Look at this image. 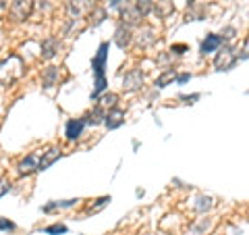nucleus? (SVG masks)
<instances>
[{"mask_svg":"<svg viewBox=\"0 0 249 235\" xmlns=\"http://www.w3.org/2000/svg\"><path fill=\"white\" fill-rule=\"evenodd\" d=\"M106 59H108V44L102 42L100 48L96 52V57L91 59V69L96 73V83H93V92H91V98L96 100L100 94L106 90V77H104V67H106Z\"/></svg>","mask_w":249,"mask_h":235,"instance_id":"f257e3e1","label":"nucleus"},{"mask_svg":"<svg viewBox=\"0 0 249 235\" xmlns=\"http://www.w3.org/2000/svg\"><path fill=\"white\" fill-rule=\"evenodd\" d=\"M23 71H25V65H23L21 57L13 54V57L4 59L2 62H0V83L2 85H13L23 75Z\"/></svg>","mask_w":249,"mask_h":235,"instance_id":"f03ea898","label":"nucleus"},{"mask_svg":"<svg viewBox=\"0 0 249 235\" xmlns=\"http://www.w3.org/2000/svg\"><path fill=\"white\" fill-rule=\"evenodd\" d=\"M34 11V0H13L9 6V15L13 21H27Z\"/></svg>","mask_w":249,"mask_h":235,"instance_id":"7ed1b4c3","label":"nucleus"},{"mask_svg":"<svg viewBox=\"0 0 249 235\" xmlns=\"http://www.w3.org/2000/svg\"><path fill=\"white\" fill-rule=\"evenodd\" d=\"M235 62H237V54L231 46H224V48H220L216 52L214 67L218 69V71H229V69L235 67Z\"/></svg>","mask_w":249,"mask_h":235,"instance_id":"20e7f679","label":"nucleus"},{"mask_svg":"<svg viewBox=\"0 0 249 235\" xmlns=\"http://www.w3.org/2000/svg\"><path fill=\"white\" fill-rule=\"evenodd\" d=\"M93 11V0H67V13L79 19Z\"/></svg>","mask_w":249,"mask_h":235,"instance_id":"39448f33","label":"nucleus"},{"mask_svg":"<svg viewBox=\"0 0 249 235\" xmlns=\"http://www.w3.org/2000/svg\"><path fill=\"white\" fill-rule=\"evenodd\" d=\"M143 73H142V69H131V71L124 75V79H123V88L127 90V92H135L139 90L143 85Z\"/></svg>","mask_w":249,"mask_h":235,"instance_id":"423d86ee","label":"nucleus"},{"mask_svg":"<svg viewBox=\"0 0 249 235\" xmlns=\"http://www.w3.org/2000/svg\"><path fill=\"white\" fill-rule=\"evenodd\" d=\"M131 42H133V34H131V27L127 25H119L114 29V44L119 46V48H129Z\"/></svg>","mask_w":249,"mask_h":235,"instance_id":"0eeeda50","label":"nucleus"},{"mask_svg":"<svg viewBox=\"0 0 249 235\" xmlns=\"http://www.w3.org/2000/svg\"><path fill=\"white\" fill-rule=\"evenodd\" d=\"M60 156H62L60 148H48L46 152H42V158H40V162H37V171H46L48 167H52Z\"/></svg>","mask_w":249,"mask_h":235,"instance_id":"6e6552de","label":"nucleus"},{"mask_svg":"<svg viewBox=\"0 0 249 235\" xmlns=\"http://www.w3.org/2000/svg\"><path fill=\"white\" fill-rule=\"evenodd\" d=\"M104 123H106L108 129L121 127V125L124 123V111H121V108H110L108 115H104Z\"/></svg>","mask_w":249,"mask_h":235,"instance_id":"1a4fd4ad","label":"nucleus"},{"mask_svg":"<svg viewBox=\"0 0 249 235\" xmlns=\"http://www.w3.org/2000/svg\"><path fill=\"white\" fill-rule=\"evenodd\" d=\"M60 48V42H58V38H46V40L42 42V59L46 60H50L56 57V52Z\"/></svg>","mask_w":249,"mask_h":235,"instance_id":"9d476101","label":"nucleus"},{"mask_svg":"<svg viewBox=\"0 0 249 235\" xmlns=\"http://www.w3.org/2000/svg\"><path fill=\"white\" fill-rule=\"evenodd\" d=\"M83 127H85L83 119L69 121V123H67V129H65L67 139H71V142H75V139H79V137H81V133H83Z\"/></svg>","mask_w":249,"mask_h":235,"instance_id":"9b49d317","label":"nucleus"},{"mask_svg":"<svg viewBox=\"0 0 249 235\" xmlns=\"http://www.w3.org/2000/svg\"><path fill=\"white\" fill-rule=\"evenodd\" d=\"M37 162H40V158H37V154H29L27 158H23L19 162V173L21 175H31L37 171Z\"/></svg>","mask_w":249,"mask_h":235,"instance_id":"f8f14e48","label":"nucleus"},{"mask_svg":"<svg viewBox=\"0 0 249 235\" xmlns=\"http://www.w3.org/2000/svg\"><path fill=\"white\" fill-rule=\"evenodd\" d=\"M220 44H222V38L220 36H216V34H210L204 42H201V54H210V52H214L220 48Z\"/></svg>","mask_w":249,"mask_h":235,"instance_id":"ddd939ff","label":"nucleus"},{"mask_svg":"<svg viewBox=\"0 0 249 235\" xmlns=\"http://www.w3.org/2000/svg\"><path fill=\"white\" fill-rule=\"evenodd\" d=\"M104 108H100V106H96L91 113H88L83 117V123L85 125H100V123H104Z\"/></svg>","mask_w":249,"mask_h":235,"instance_id":"4468645a","label":"nucleus"},{"mask_svg":"<svg viewBox=\"0 0 249 235\" xmlns=\"http://www.w3.org/2000/svg\"><path fill=\"white\" fill-rule=\"evenodd\" d=\"M121 19H123V25H127V27H131V25H137L139 23V15H137V11L135 9H123L121 11Z\"/></svg>","mask_w":249,"mask_h":235,"instance_id":"2eb2a0df","label":"nucleus"},{"mask_svg":"<svg viewBox=\"0 0 249 235\" xmlns=\"http://www.w3.org/2000/svg\"><path fill=\"white\" fill-rule=\"evenodd\" d=\"M58 81V67H48L44 71L42 75V83H44V88H52L54 83Z\"/></svg>","mask_w":249,"mask_h":235,"instance_id":"dca6fc26","label":"nucleus"},{"mask_svg":"<svg viewBox=\"0 0 249 235\" xmlns=\"http://www.w3.org/2000/svg\"><path fill=\"white\" fill-rule=\"evenodd\" d=\"M133 9L137 11V15L139 17H147V15L152 13V9H154V0H135V6Z\"/></svg>","mask_w":249,"mask_h":235,"instance_id":"f3484780","label":"nucleus"},{"mask_svg":"<svg viewBox=\"0 0 249 235\" xmlns=\"http://www.w3.org/2000/svg\"><path fill=\"white\" fill-rule=\"evenodd\" d=\"M214 206V200L208 198V196H197L196 198V204H193V208L199 210V213H206V210H210Z\"/></svg>","mask_w":249,"mask_h":235,"instance_id":"a211bd4d","label":"nucleus"},{"mask_svg":"<svg viewBox=\"0 0 249 235\" xmlns=\"http://www.w3.org/2000/svg\"><path fill=\"white\" fill-rule=\"evenodd\" d=\"M96 100L100 102V108H106V106H108V108H114L119 96H116V94H102V96H98Z\"/></svg>","mask_w":249,"mask_h":235,"instance_id":"6ab92c4d","label":"nucleus"},{"mask_svg":"<svg viewBox=\"0 0 249 235\" xmlns=\"http://www.w3.org/2000/svg\"><path fill=\"white\" fill-rule=\"evenodd\" d=\"M175 79H177V71H166V73H162L158 79H156V85H158V88H166V85L170 81H175Z\"/></svg>","mask_w":249,"mask_h":235,"instance_id":"aec40b11","label":"nucleus"},{"mask_svg":"<svg viewBox=\"0 0 249 235\" xmlns=\"http://www.w3.org/2000/svg\"><path fill=\"white\" fill-rule=\"evenodd\" d=\"M152 42H154V31H152V29H143L142 34H139V38H137V44L142 46V48L150 46Z\"/></svg>","mask_w":249,"mask_h":235,"instance_id":"412c9836","label":"nucleus"},{"mask_svg":"<svg viewBox=\"0 0 249 235\" xmlns=\"http://www.w3.org/2000/svg\"><path fill=\"white\" fill-rule=\"evenodd\" d=\"M104 17H106V11L104 9H93L91 11V25H100V23L104 21Z\"/></svg>","mask_w":249,"mask_h":235,"instance_id":"4be33fe9","label":"nucleus"},{"mask_svg":"<svg viewBox=\"0 0 249 235\" xmlns=\"http://www.w3.org/2000/svg\"><path fill=\"white\" fill-rule=\"evenodd\" d=\"M44 231L48 235H58V233H67V227L65 225H50V227H46Z\"/></svg>","mask_w":249,"mask_h":235,"instance_id":"5701e85b","label":"nucleus"},{"mask_svg":"<svg viewBox=\"0 0 249 235\" xmlns=\"http://www.w3.org/2000/svg\"><path fill=\"white\" fill-rule=\"evenodd\" d=\"M108 202H110V196H106V198H100V200H98V204L93 206V208H89V213H96V210H100L102 206H106Z\"/></svg>","mask_w":249,"mask_h":235,"instance_id":"b1692460","label":"nucleus"},{"mask_svg":"<svg viewBox=\"0 0 249 235\" xmlns=\"http://www.w3.org/2000/svg\"><path fill=\"white\" fill-rule=\"evenodd\" d=\"M11 190V183H9V179H0V198Z\"/></svg>","mask_w":249,"mask_h":235,"instance_id":"393cba45","label":"nucleus"},{"mask_svg":"<svg viewBox=\"0 0 249 235\" xmlns=\"http://www.w3.org/2000/svg\"><path fill=\"white\" fill-rule=\"evenodd\" d=\"M0 229H2V231H13L15 225L9 221V218H2V221H0Z\"/></svg>","mask_w":249,"mask_h":235,"instance_id":"a878e982","label":"nucleus"},{"mask_svg":"<svg viewBox=\"0 0 249 235\" xmlns=\"http://www.w3.org/2000/svg\"><path fill=\"white\" fill-rule=\"evenodd\" d=\"M206 227H210V223H208V221H204V223L197 225V227H193V235H201V231H204Z\"/></svg>","mask_w":249,"mask_h":235,"instance_id":"bb28decb","label":"nucleus"},{"mask_svg":"<svg viewBox=\"0 0 249 235\" xmlns=\"http://www.w3.org/2000/svg\"><path fill=\"white\" fill-rule=\"evenodd\" d=\"M185 50H187L185 44H177V46H173V48H170V52H173V54H183Z\"/></svg>","mask_w":249,"mask_h":235,"instance_id":"cd10ccee","label":"nucleus"},{"mask_svg":"<svg viewBox=\"0 0 249 235\" xmlns=\"http://www.w3.org/2000/svg\"><path fill=\"white\" fill-rule=\"evenodd\" d=\"M177 79H178V83H187V81L191 79V75H189V73H185V75H178Z\"/></svg>","mask_w":249,"mask_h":235,"instance_id":"c85d7f7f","label":"nucleus"},{"mask_svg":"<svg viewBox=\"0 0 249 235\" xmlns=\"http://www.w3.org/2000/svg\"><path fill=\"white\" fill-rule=\"evenodd\" d=\"M9 9V0H0V15Z\"/></svg>","mask_w":249,"mask_h":235,"instance_id":"c756f323","label":"nucleus"},{"mask_svg":"<svg viewBox=\"0 0 249 235\" xmlns=\"http://www.w3.org/2000/svg\"><path fill=\"white\" fill-rule=\"evenodd\" d=\"M121 2H123V0H112V2H110V4H112V6H119Z\"/></svg>","mask_w":249,"mask_h":235,"instance_id":"7c9ffc66","label":"nucleus"}]
</instances>
